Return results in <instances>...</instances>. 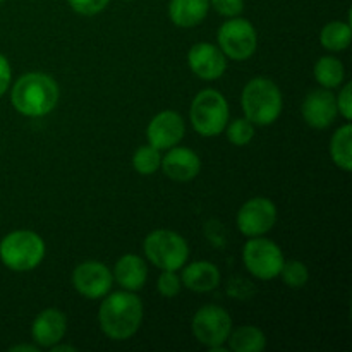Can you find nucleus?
Masks as SVG:
<instances>
[{"label":"nucleus","instance_id":"obj_12","mask_svg":"<svg viewBox=\"0 0 352 352\" xmlns=\"http://www.w3.org/2000/svg\"><path fill=\"white\" fill-rule=\"evenodd\" d=\"M184 120L174 110H164L150 120L146 129L148 143L157 150H170L184 138Z\"/></svg>","mask_w":352,"mask_h":352},{"label":"nucleus","instance_id":"obj_19","mask_svg":"<svg viewBox=\"0 0 352 352\" xmlns=\"http://www.w3.org/2000/svg\"><path fill=\"white\" fill-rule=\"evenodd\" d=\"M210 0H170L168 17L179 28H195L206 17Z\"/></svg>","mask_w":352,"mask_h":352},{"label":"nucleus","instance_id":"obj_24","mask_svg":"<svg viewBox=\"0 0 352 352\" xmlns=\"http://www.w3.org/2000/svg\"><path fill=\"white\" fill-rule=\"evenodd\" d=\"M162 157L160 150L148 144V146L138 148L136 153L133 157V167L138 174L141 175H151L160 168Z\"/></svg>","mask_w":352,"mask_h":352},{"label":"nucleus","instance_id":"obj_14","mask_svg":"<svg viewBox=\"0 0 352 352\" xmlns=\"http://www.w3.org/2000/svg\"><path fill=\"white\" fill-rule=\"evenodd\" d=\"M337 100L327 88L313 89L302 102V117L313 129H327L337 117Z\"/></svg>","mask_w":352,"mask_h":352},{"label":"nucleus","instance_id":"obj_15","mask_svg":"<svg viewBox=\"0 0 352 352\" xmlns=\"http://www.w3.org/2000/svg\"><path fill=\"white\" fill-rule=\"evenodd\" d=\"M162 168H164L165 175L172 181L177 182H188L192 181L196 175L201 170V160L198 155L189 148L172 146L168 153L162 158Z\"/></svg>","mask_w":352,"mask_h":352},{"label":"nucleus","instance_id":"obj_1","mask_svg":"<svg viewBox=\"0 0 352 352\" xmlns=\"http://www.w3.org/2000/svg\"><path fill=\"white\" fill-rule=\"evenodd\" d=\"M98 322L109 339H131L143 322V302L131 291L113 292L100 305Z\"/></svg>","mask_w":352,"mask_h":352},{"label":"nucleus","instance_id":"obj_32","mask_svg":"<svg viewBox=\"0 0 352 352\" xmlns=\"http://www.w3.org/2000/svg\"><path fill=\"white\" fill-rule=\"evenodd\" d=\"M50 349L54 351V352H76V347L65 346V344H64V346H62V344H58V342L55 344V346H52Z\"/></svg>","mask_w":352,"mask_h":352},{"label":"nucleus","instance_id":"obj_33","mask_svg":"<svg viewBox=\"0 0 352 352\" xmlns=\"http://www.w3.org/2000/svg\"><path fill=\"white\" fill-rule=\"evenodd\" d=\"M19 351H28V352H38L34 346H14L10 347V352H19Z\"/></svg>","mask_w":352,"mask_h":352},{"label":"nucleus","instance_id":"obj_22","mask_svg":"<svg viewBox=\"0 0 352 352\" xmlns=\"http://www.w3.org/2000/svg\"><path fill=\"white\" fill-rule=\"evenodd\" d=\"M352 30L347 23L332 21L327 26H323L320 33V43L330 52H342L351 45Z\"/></svg>","mask_w":352,"mask_h":352},{"label":"nucleus","instance_id":"obj_20","mask_svg":"<svg viewBox=\"0 0 352 352\" xmlns=\"http://www.w3.org/2000/svg\"><path fill=\"white\" fill-rule=\"evenodd\" d=\"M227 340L234 352H261L267 347L265 333L253 325H243L236 330H230Z\"/></svg>","mask_w":352,"mask_h":352},{"label":"nucleus","instance_id":"obj_7","mask_svg":"<svg viewBox=\"0 0 352 352\" xmlns=\"http://www.w3.org/2000/svg\"><path fill=\"white\" fill-rule=\"evenodd\" d=\"M243 261L246 270L260 280H270L278 277L284 265V253L270 239L251 237L243 250Z\"/></svg>","mask_w":352,"mask_h":352},{"label":"nucleus","instance_id":"obj_8","mask_svg":"<svg viewBox=\"0 0 352 352\" xmlns=\"http://www.w3.org/2000/svg\"><path fill=\"white\" fill-rule=\"evenodd\" d=\"M219 45L226 57L232 60H246L256 52V30L248 19L230 17L220 26Z\"/></svg>","mask_w":352,"mask_h":352},{"label":"nucleus","instance_id":"obj_18","mask_svg":"<svg viewBox=\"0 0 352 352\" xmlns=\"http://www.w3.org/2000/svg\"><path fill=\"white\" fill-rule=\"evenodd\" d=\"M181 282L195 292H210L220 284V272L210 261H195L182 270Z\"/></svg>","mask_w":352,"mask_h":352},{"label":"nucleus","instance_id":"obj_10","mask_svg":"<svg viewBox=\"0 0 352 352\" xmlns=\"http://www.w3.org/2000/svg\"><path fill=\"white\" fill-rule=\"evenodd\" d=\"M277 222V208L268 198H251L237 212V229L248 237H258L272 230Z\"/></svg>","mask_w":352,"mask_h":352},{"label":"nucleus","instance_id":"obj_5","mask_svg":"<svg viewBox=\"0 0 352 352\" xmlns=\"http://www.w3.org/2000/svg\"><path fill=\"white\" fill-rule=\"evenodd\" d=\"M189 116L196 133L205 138L219 136L229 122V105L217 89H203L192 100Z\"/></svg>","mask_w":352,"mask_h":352},{"label":"nucleus","instance_id":"obj_21","mask_svg":"<svg viewBox=\"0 0 352 352\" xmlns=\"http://www.w3.org/2000/svg\"><path fill=\"white\" fill-rule=\"evenodd\" d=\"M330 155L333 164L342 170H352V126L349 122L339 127L330 141Z\"/></svg>","mask_w":352,"mask_h":352},{"label":"nucleus","instance_id":"obj_25","mask_svg":"<svg viewBox=\"0 0 352 352\" xmlns=\"http://www.w3.org/2000/svg\"><path fill=\"white\" fill-rule=\"evenodd\" d=\"M278 275L282 277L284 284L287 285V287H292V289L305 287L309 280L308 267H306L302 261H296V260L284 261V265H282V270Z\"/></svg>","mask_w":352,"mask_h":352},{"label":"nucleus","instance_id":"obj_28","mask_svg":"<svg viewBox=\"0 0 352 352\" xmlns=\"http://www.w3.org/2000/svg\"><path fill=\"white\" fill-rule=\"evenodd\" d=\"M72 10H76L81 16H95V14L102 12L110 0H67Z\"/></svg>","mask_w":352,"mask_h":352},{"label":"nucleus","instance_id":"obj_29","mask_svg":"<svg viewBox=\"0 0 352 352\" xmlns=\"http://www.w3.org/2000/svg\"><path fill=\"white\" fill-rule=\"evenodd\" d=\"M219 14L226 17H237L244 9V0H210Z\"/></svg>","mask_w":352,"mask_h":352},{"label":"nucleus","instance_id":"obj_6","mask_svg":"<svg viewBox=\"0 0 352 352\" xmlns=\"http://www.w3.org/2000/svg\"><path fill=\"white\" fill-rule=\"evenodd\" d=\"M143 250L148 260L160 270H181L189 258V246L184 237L168 229L148 234Z\"/></svg>","mask_w":352,"mask_h":352},{"label":"nucleus","instance_id":"obj_31","mask_svg":"<svg viewBox=\"0 0 352 352\" xmlns=\"http://www.w3.org/2000/svg\"><path fill=\"white\" fill-rule=\"evenodd\" d=\"M10 79H12V71H10V64L2 54H0V96L6 95L9 89Z\"/></svg>","mask_w":352,"mask_h":352},{"label":"nucleus","instance_id":"obj_27","mask_svg":"<svg viewBox=\"0 0 352 352\" xmlns=\"http://www.w3.org/2000/svg\"><path fill=\"white\" fill-rule=\"evenodd\" d=\"M181 278L172 270H164L157 280V289L164 298H175L181 292Z\"/></svg>","mask_w":352,"mask_h":352},{"label":"nucleus","instance_id":"obj_4","mask_svg":"<svg viewBox=\"0 0 352 352\" xmlns=\"http://www.w3.org/2000/svg\"><path fill=\"white\" fill-rule=\"evenodd\" d=\"M43 256V239L31 230H14L0 241V260L9 270L30 272L41 263Z\"/></svg>","mask_w":352,"mask_h":352},{"label":"nucleus","instance_id":"obj_9","mask_svg":"<svg viewBox=\"0 0 352 352\" xmlns=\"http://www.w3.org/2000/svg\"><path fill=\"white\" fill-rule=\"evenodd\" d=\"M232 330V318L223 308L215 305H206L198 309L192 318V333L203 346L215 347L227 342Z\"/></svg>","mask_w":352,"mask_h":352},{"label":"nucleus","instance_id":"obj_17","mask_svg":"<svg viewBox=\"0 0 352 352\" xmlns=\"http://www.w3.org/2000/svg\"><path fill=\"white\" fill-rule=\"evenodd\" d=\"M113 280L131 292L140 291L148 278L146 261L138 254H124L113 268Z\"/></svg>","mask_w":352,"mask_h":352},{"label":"nucleus","instance_id":"obj_2","mask_svg":"<svg viewBox=\"0 0 352 352\" xmlns=\"http://www.w3.org/2000/svg\"><path fill=\"white\" fill-rule=\"evenodd\" d=\"M14 109L26 117H43L58 102V86L48 74L28 72L21 76L10 93Z\"/></svg>","mask_w":352,"mask_h":352},{"label":"nucleus","instance_id":"obj_23","mask_svg":"<svg viewBox=\"0 0 352 352\" xmlns=\"http://www.w3.org/2000/svg\"><path fill=\"white\" fill-rule=\"evenodd\" d=\"M313 72H315L316 81L327 89L337 88V86L344 81V76H346L342 62H340L339 58L332 57V55L318 58Z\"/></svg>","mask_w":352,"mask_h":352},{"label":"nucleus","instance_id":"obj_16","mask_svg":"<svg viewBox=\"0 0 352 352\" xmlns=\"http://www.w3.org/2000/svg\"><path fill=\"white\" fill-rule=\"evenodd\" d=\"M65 330H67V318L64 313L57 308H48L34 318L31 336L40 347H52L64 339Z\"/></svg>","mask_w":352,"mask_h":352},{"label":"nucleus","instance_id":"obj_11","mask_svg":"<svg viewBox=\"0 0 352 352\" xmlns=\"http://www.w3.org/2000/svg\"><path fill=\"white\" fill-rule=\"evenodd\" d=\"M112 282V272L98 261H85L78 265L72 274L74 289L88 299H100L109 294Z\"/></svg>","mask_w":352,"mask_h":352},{"label":"nucleus","instance_id":"obj_26","mask_svg":"<svg viewBox=\"0 0 352 352\" xmlns=\"http://www.w3.org/2000/svg\"><path fill=\"white\" fill-rule=\"evenodd\" d=\"M223 131L227 134V140L232 144H236V146H246L254 138V124L248 120L246 117L232 120L229 126H226Z\"/></svg>","mask_w":352,"mask_h":352},{"label":"nucleus","instance_id":"obj_30","mask_svg":"<svg viewBox=\"0 0 352 352\" xmlns=\"http://www.w3.org/2000/svg\"><path fill=\"white\" fill-rule=\"evenodd\" d=\"M351 91H352V85H351V82H347V85L342 88V91L339 93V98H336L337 100V110L342 113V117L347 120V122H349V120L352 119V96H351Z\"/></svg>","mask_w":352,"mask_h":352},{"label":"nucleus","instance_id":"obj_13","mask_svg":"<svg viewBox=\"0 0 352 352\" xmlns=\"http://www.w3.org/2000/svg\"><path fill=\"white\" fill-rule=\"evenodd\" d=\"M188 64L191 71L205 81L222 78L227 69L226 55L212 43L192 45L188 54Z\"/></svg>","mask_w":352,"mask_h":352},{"label":"nucleus","instance_id":"obj_3","mask_svg":"<svg viewBox=\"0 0 352 352\" xmlns=\"http://www.w3.org/2000/svg\"><path fill=\"white\" fill-rule=\"evenodd\" d=\"M244 116L256 126H270L282 113V93L272 79L254 78L243 89L241 96Z\"/></svg>","mask_w":352,"mask_h":352},{"label":"nucleus","instance_id":"obj_34","mask_svg":"<svg viewBox=\"0 0 352 352\" xmlns=\"http://www.w3.org/2000/svg\"><path fill=\"white\" fill-rule=\"evenodd\" d=\"M3 2V0H0V3H2Z\"/></svg>","mask_w":352,"mask_h":352}]
</instances>
